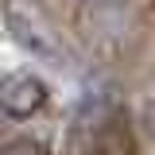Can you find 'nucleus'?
<instances>
[{"label": "nucleus", "mask_w": 155, "mask_h": 155, "mask_svg": "<svg viewBox=\"0 0 155 155\" xmlns=\"http://www.w3.org/2000/svg\"><path fill=\"white\" fill-rule=\"evenodd\" d=\"M140 120H143V132H147V136L155 140V93L147 97V101H143V116H140Z\"/></svg>", "instance_id": "obj_4"}, {"label": "nucleus", "mask_w": 155, "mask_h": 155, "mask_svg": "<svg viewBox=\"0 0 155 155\" xmlns=\"http://www.w3.org/2000/svg\"><path fill=\"white\" fill-rule=\"evenodd\" d=\"M0 155H47V151H43V143H35V140H16V143H8Z\"/></svg>", "instance_id": "obj_3"}, {"label": "nucleus", "mask_w": 155, "mask_h": 155, "mask_svg": "<svg viewBox=\"0 0 155 155\" xmlns=\"http://www.w3.org/2000/svg\"><path fill=\"white\" fill-rule=\"evenodd\" d=\"M4 23L27 54L43 58V62H54L62 66L66 62V47H62V35H58L54 19L47 16V8L39 0H4Z\"/></svg>", "instance_id": "obj_1"}, {"label": "nucleus", "mask_w": 155, "mask_h": 155, "mask_svg": "<svg viewBox=\"0 0 155 155\" xmlns=\"http://www.w3.org/2000/svg\"><path fill=\"white\" fill-rule=\"evenodd\" d=\"M43 101H47V85L35 74H27V70L0 74V113L4 116H16V120L35 116L43 109Z\"/></svg>", "instance_id": "obj_2"}]
</instances>
